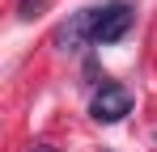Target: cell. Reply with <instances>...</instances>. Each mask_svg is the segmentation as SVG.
<instances>
[{
  "instance_id": "1",
  "label": "cell",
  "mask_w": 157,
  "mask_h": 152,
  "mask_svg": "<svg viewBox=\"0 0 157 152\" xmlns=\"http://www.w3.org/2000/svg\"><path fill=\"white\" fill-rule=\"evenodd\" d=\"M132 21H136V9H132L128 0L98 4V9H94V47H110V42H119V38L132 30Z\"/></svg>"
},
{
  "instance_id": "2",
  "label": "cell",
  "mask_w": 157,
  "mask_h": 152,
  "mask_svg": "<svg viewBox=\"0 0 157 152\" xmlns=\"http://www.w3.org/2000/svg\"><path fill=\"white\" fill-rule=\"evenodd\" d=\"M89 114L98 118V123H119V118H128L132 114V93L123 85H102L94 101H89Z\"/></svg>"
},
{
  "instance_id": "3",
  "label": "cell",
  "mask_w": 157,
  "mask_h": 152,
  "mask_svg": "<svg viewBox=\"0 0 157 152\" xmlns=\"http://www.w3.org/2000/svg\"><path fill=\"white\" fill-rule=\"evenodd\" d=\"M55 47L59 51H81V47H94V9H81L72 13L68 21L55 30Z\"/></svg>"
},
{
  "instance_id": "4",
  "label": "cell",
  "mask_w": 157,
  "mask_h": 152,
  "mask_svg": "<svg viewBox=\"0 0 157 152\" xmlns=\"http://www.w3.org/2000/svg\"><path fill=\"white\" fill-rule=\"evenodd\" d=\"M43 4H47V0H17V17H21V21H30Z\"/></svg>"
},
{
  "instance_id": "5",
  "label": "cell",
  "mask_w": 157,
  "mask_h": 152,
  "mask_svg": "<svg viewBox=\"0 0 157 152\" xmlns=\"http://www.w3.org/2000/svg\"><path fill=\"white\" fill-rule=\"evenodd\" d=\"M34 152H59V148H51V144H38V148H34Z\"/></svg>"
}]
</instances>
